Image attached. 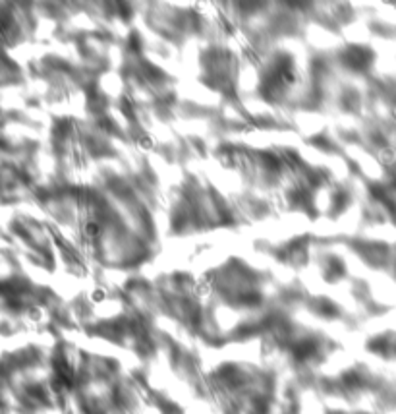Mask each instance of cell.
<instances>
[{"instance_id":"cell-1","label":"cell","mask_w":396,"mask_h":414,"mask_svg":"<svg viewBox=\"0 0 396 414\" xmlns=\"http://www.w3.org/2000/svg\"><path fill=\"white\" fill-rule=\"evenodd\" d=\"M85 232H87L89 238H95L99 234V224L97 222H87L85 224Z\"/></svg>"}]
</instances>
